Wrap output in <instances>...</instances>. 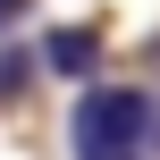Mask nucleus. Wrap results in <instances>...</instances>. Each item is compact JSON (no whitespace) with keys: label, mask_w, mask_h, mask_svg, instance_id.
<instances>
[{"label":"nucleus","mask_w":160,"mask_h":160,"mask_svg":"<svg viewBox=\"0 0 160 160\" xmlns=\"http://www.w3.org/2000/svg\"><path fill=\"white\" fill-rule=\"evenodd\" d=\"M25 17H34V0H0V34H8V25H25Z\"/></svg>","instance_id":"4"},{"label":"nucleus","mask_w":160,"mask_h":160,"mask_svg":"<svg viewBox=\"0 0 160 160\" xmlns=\"http://www.w3.org/2000/svg\"><path fill=\"white\" fill-rule=\"evenodd\" d=\"M25 84H34V59L0 34V101H25Z\"/></svg>","instance_id":"3"},{"label":"nucleus","mask_w":160,"mask_h":160,"mask_svg":"<svg viewBox=\"0 0 160 160\" xmlns=\"http://www.w3.org/2000/svg\"><path fill=\"white\" fill-rule=\"evenodd\" d=\"M152 135H160V110H152V93H135V84H84V101L68 110L76 160H143Z\"/></svg>","instance_id":"1"},{"label":"nucleus","mask_w":160,"mask_h":160,"mask_svg":"<svg viewBox=\"0 0 160 160\" xmlns=\"http://www.w3.org/2000/svg\"><path fill=\"white\" fill-rule=\"evenodd\" d=\"M42 68L93 84V68H101V34H93V25H51V34H42Z\"/></svg>","instance_id":"2"}]
</instances>
